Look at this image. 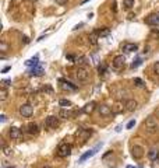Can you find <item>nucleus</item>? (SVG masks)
<instances>
[{
	"instance_id": "7c9ffc66",
	"label": "nucleus",
	"mask_w": 159,
	"mask_h": 168,
	"mask_svg": "<svg viewBox=\"0 0 159 168\" xmlns=\"http://www.w3.org/2000/svg\"><path fill=\"white\" fill-rule=\"evenodd\" d=\"M7 48H9V46H7V43L0 42V51H1V52H6V51H7Z\"/></svg>"
},
{
	"instance_id": "1a4fd4ad",
	"label": "nucleus",
	"mask_w": 159,
	"mask_h": 168,
	"mask_svg": "<svg viewBox=\"0 0 159 168\" xmlns=\"http://www.w3.org/2000/svg\"><path fill=\"white\" fill-rule=\"evenodd\" d=\"M57 125H59V122H57V118L56 116H49L45 121V127H48V129H53V127H56Z\"/></svg>"
},
{
	"instance_id": "f8f14e48",
	"label": "nucleus",
	"mask_w": 159,
	"mask_h": 168,
	"mask_svg": "<svg viewBox=\"0 0 159 168\" xmlns=\"http://www.w3.org/2000/svg\"><path fill=\"white\" fill-rule=\"evenodd\" d=\"M137 101H134V100H126L124 101V106H126V109L127 111H136L137 109Z\"/></svg>"
},
{
	"instance_id": "c85d7f7f",
	"label": "nucleus",
	"mask_w": 159,
	"mask_h": 168,
	"mask_svg": "<svg viewBox=\"0 0 159 168\" xmlns=\"http://www.w3.org/2000/svg\"><path fill=\"white\" fill-rule=\"evenodd\" d=\"M134 84H136L137 87H144V81H142L141 79H138V77L134 79Z\"/></svg>"
},
{
	"instance_id": "4468645a",
	"label": "nucleus",
	"mask_w": 159,
	"mask_h": 168,
	"mask_svg": "<svg viewBox=\"0 0 159 168\" xmlns=\"http://www.w3.org/2000/svg\"><path fill=\"white\" fill-rule=\"evenodd\" d=\"M148 158L151 161H158L159 158V150L158 148H151L148 151Z\"/></svg>"
},
{
	"instance_id": "b1692460",
	"label": "nucleus",
	"mask_w": 159,
	"mask_h": 168,
	"mask_svg": "<svg viewBox=\"0 0 159 168\" xmlns=\"http://www.w3.org/2000/svg\"><path fill=\"white\" fill-rule=\"evenodd\" d=\"M59 105L63 106V108H68V106H71V101H68V100H60Z\"/></svg>"
},
{
	"instance_id": "a878e982",
	"label": "nucleus",
	"mask_w": 159,
	"mask_h": 168,
	"mask_svg": "<svg viewBox=\"0 0 159 168\" xmlns=\"http://www.w3.org/2000/svg\"><path fill=\"white\" fill-rule=\"evenodd\" d=\"M123 4L126 9H131L134 6V0H123Z\"/></svg>"
},
{
	"instance_id": "f704fd0d",
	"label": "nucleus",
	"mask_w": 159,
	"mask_h": 168,
	"mask_svg": "<svg viewBox=\"0 0 159 168\" xmlns=\"http://www.w3.org/2000/svg\"><path fill=\"white\" fill-rule=\"evenodd\" d=\"M56 3H57V4H60V6H63V4L67 3V0H56Z\"/></svg>"
},
{
	"instance_id": "4be33fe9",
	"label": "nucleus",
	"mask_w": 159,
	"mask_h": 168,
	"mask_svg": "<svg viewBox=\"0 0 159 168\" xmlns=\"http://www.w3.org/2000/svg\"><path fill=\"white\" fill-rule=\"evenodd\" d=\"M96 35H98V37H106V35H109V34H110V30H109V28H102V30H96Z\"/></svg>"
},
{
	"instance_id": "39448f33",
	"label": "nucleus",
	"mask_w": 159,
	"mask_h": 168,
	"mask_svg": "<svg viewBox=\"0 0 159 168\" xmlns=\"http://www.w3.org/2000/svg\"><path fill=\"white\" fill-rule=\"evenodd\" d=\"M124 63H126V58H124L123 55H119V56H116V58L113 59L112 66H113V69L120 70V69H123V67H124Z\"/></svg>"
},
{
	"instance_id": "473e14b6",
	"label": "nucleus",
	"mask_w": 159,
	"mask_h": 168,
	"mask_svg": "<svg viewBox=\"0 0 159 168\" xmlns=\"http://www.w3.org/2000/svg\"><path fill=\"white\" fill-rule=\"evenodd\" d=\"M136 125V121H134V119H133V121H130V122H128L127 123V126H126V129H131V127H133V126Z\"/></svg>"
},
{
	"instance_id": "20e7f679",
	"label": "nucleus",
	"mask_w": 159,
	"mask_h": 168,
	"mask_svg": "<svg viewBox=\"0 0 159 168\" xmlns=\"http://www.w3.org/2000/svg\"><path fill=\"white\" fill-rule=\"evenodd\" d=\"M75 77H77L78 81H88V79H89V70L85 69V67H80L75 72Z\"/></svg>"
},
{
	"instance_id": "0eeeda50",
	"label": "nucleus",
	"mask_w": 159,
	"mask_h": 168,
	"mask_svg": "<svg viewBox=\"0 0 159 168\" xmlns=\"http://www.w3.org/2000/svg\"><path fill=\"white\" fill-rule=\"evenodd\" d=\"M131 156H133V158H136V160H140V158L144 156V148L141 146H133L131 147Z\"/></svg>"
},
{
	"instance_id": "aec40b11",
	"label": "nucleus",
	"mask_w": 159,
	"mask_h": 168,
	"mask_svg": "<svg viewBox=\"0 0 159 168\" xmlns=\"http://www.w3.org/2000/svg\"><path fill=\"white\" fill-rule=\"evenodd\" d=\"M73 115H74V112H73V111H70V109H62V111L59 112V116H60V118H64V119L71 118Z\"/></svg>"
},
{
	"instance_id": "bb28decb",
	"label": "nucleus",
	"mask_w": 159,
	"mask_h": 168,
	"mask_svg": "<svg viewBox=\"0 0 159 168\" xmlns=\"http://www.w3.org/2000/svg\"><path fill=\"white\" fill-rule=\"evenodd\" d=\"M141 63H142V60H141L140 58H137L136 60H133V63H131V67H133V69H137V67L140 66V64H141Z\"/></svg>"
},
{
	"instance_id": "f257e3e1",
	"label": "nucleus",
	"mask_w": 159,
	"mask_h": 168,
	"mask_svg": "<svg viewBox=\"0 0 159 168\" xmlns=\"http://www.w3.org/2000/svg\"><path fill=\"white\" fill-rule=\"evenodd\" d=\"M158 127H159V123L154 116H148L145 119V122H144L145 132H148V133H156L158 132Z\"/></svg>"
},
{
	"instance_id": "c03bdc74",
	"label": "nucleus",
	"mask_w": 159,
	"mask_h": 168,
	"mask_svg": "<svg viewBox=\"0 0 159 168\" xmlns=\"http://www.w3.org/2000/svg\"><path fill=\"white\" fill-rule=\"evenodd\" d=\"M30 1H36V0H30Z\"/></svg>"
},
{
	"instance_id": "dca6fc26",
	"label": "nucleus",
	"mask_w": 159,
	"mask_h": 168,
	"mask_svg": "<svg viewBox=\"0 0 159 168\" xmlns=\"http://www.w3.org/2000/svg\"><path fill=\"white\" fill-rule=\"evenodd\" d=\"M60 83H62V87H63L64 90H68V91H75V90H77V87L73 85L70 81H66V80H62V79H60Z\"/></svg>"
},
{
	"instance_id": "9b49d317",
	"label": "nucleus",
	"mask_w": 159,
	"mask_h": 168,
	"mask_svg": "<svg viewBox=\"0 0 159 168\" xmlns=\"http://www.w3.org/2000/svg\"><path fill=\"white\" fill-rule=\"evenodd\" d=\"M9 135H10V137L13 140H18V139H21V130L18 127H11Z\"/></svg>"
},
{
	"instance_id": "6e6552de",
	"label": "nucleus",
	"mask_w": 159,
	"mask_h": 168,
	"mask_svg": "<svg viewBox=\"0 0 159 168\" xmlns=\"http://www.w3.org/2000/svg\"><path fill=\"white\" fill-rule=\"evenodd\" d=\"M91 135H92V130H89V129H78L75 132V136L80 137L81 140H87Z\"/></svg>"
},
{
	"instance_id": "a211bd4d",
	"label": "nucleus",
	"mask_w": 159,
	"mask_h": 168,
	"mask_svg": "<svg viewBox=\"0 0 159 168\" xmlns=\"http://www.w3.org/2000/svg\"><path fill=\"white\" fill-rule=\"evenodd\" d=\"M27 132L30 133V135H38V132H39V127L36 123H30V125L27 126Z\"/></svg>"
},
{
	"instance_id": "6ab92c4d",
	"label": "nucleus",
	"mask_w": 159,
	"mask_h": 168,
	"mask_svg": "<svg viewBox=\"0 0 159 168\" xmlns=\"http://www.w3.org/2000/svg\"><path fill=\"white\" fill-rule=\"evenodd\" d=\"M42 74H43V69L41 66H35V67H32L30 70V76H42Z\"/></svg>"
},
{
	"instance_id": "ea45409f",
	"label": "nucleus",
	"mask_w": 159,
	"mask_h": 168,
	"mask_svg": "<svg viewBox=\"0 0 159 168\" xmlns=\"http://www.w3.org/2000/svg\"><path fill=\"white\" fill-rule=\"evenodd\" d=\"M24 42H25V43H28V42H30V39H28L27 37H24Z\"/></svg>"
},
{
	"instance_id": "7ed1b4c3",
	"label": "nucleus",
	"mask_w": 159,
	"mask_h": 168,
	"mask_svg": "<svg viewBox=\"0 0 159 168\" xmlns=\"http://www.w3.org/2000/svg\"><path fill=\"white\" fill-rule=\"evenodd\" d=\"M71 153V146L67 143H60L57 147V156L59 157H67Z\"/></svg>"
},
{
	"instance_id": "f3484780",
	"label": "nucleus",
	"mask_w": 159,
	"mask_h": 168,
	"mask_svg": "<svg viewBox=\"0 0 159 168\" xmlns=\"http://www.w3.org/2000/svg\"><path fill=\"white\" fill-rule=\"evenodd\" d=\"M138 49L137 43H124L123 45V51L124 52H136Z\"/></svg>"
},
{
	"instance_id": "79ce46f5",
	"label": "nucleus",
	"mask_w": 159,
	"mask_h": 168,
	"mask_svg": "<svg viewBox=\"0 0 159 168\" xmlns=\"http://www.w3.org/2000/svg\"><path fill=\"white\" fill-rule=\"evenodd\" d=\"M43 168H52V167H49V165H45V167H43Z\"/></svg>"
},
{
	"instance_id": "72a5a7b5",
	"label": "nucleus",
	"mask_w": 159,
	"mask_h": 168,
	"mask_svg": "<svg viewBox=\"0 0 159 168\" xmlns=\"http://www.w3.org/2000/svg\"><path fill=\"white\" fill-rule=\"evenodd\" d=\"M1 84H3V87H7V85H10L11 84V80H3Z\"/></svg>"
},
{
	"instance_id": "423d86ee",
	"label": "nucleus",
	"mask_w": 159,
	"mask_h": 168,
	"mask_svg": "<svg viewBox=\"0 0 159 168\" xmlns=\"http://www.w3.org/2000/svg\"><path fill=\"white\" fill-rule=\"evenodd\" d=\"M34 114V108L32 105L30 104H24L20 106V115L24 116V118H30V116Z\"/></svg>"
},
{
	"instance_id": "37998d69",
	"label": "nucleus",
	"mask_w": 159,
	"mask_h": 168,
	"mask_svg": "<svg viewBox=\"0 0 159 168\" xmlns=\"http://www.w3.org/2000/svg\"><path fill=\"white\" fill-rule=\"evenodd\" d=\"M156 114H158V115H159V108H158V109H156Z\"/></svg>"
},
{
	"instance_id": "c756f323",
	"label": "nucleus",
	"mask_w": 159,
	"mask_h": 168,
	"mask_svg": "<svg viewBox=\"0 0 159 168\" xmlns=\"http://www.w3.org/2000/svg\"><path fill=\"white\" fill-rule=\"evenodd\" d=\"M98 72H99V73H105L106 72V64L105 63H102V64L98 66Z\"/></svg>"
},
{
	"instance_id": "393cba45",
	"label": "nucleus",
	"mask_w": 159,
	"mask_h": 168,
	"mask_svg": "<svg viewBox=\"0 0 159 168\" xmlns=\"http://www.w3.org/2000/svg\"><path fill=\"white\" fill-rule=\"evenodd\" d=\"M96 38H98V35H96V32H94V34H91L89 35V42H91V45H96L98 43V41H96Z\"/></svg>"
},
{
	"instance_id": "2eb2a0df",
	"label": "nucleus",
	"mask_w": 159,
	"mask_h": 168,
	"mask_svg": "<svg viewBox=\"0 0 159 168\" xmlns=\"http://www.w3.org/2000/svg\"><path fill=\"white\" fill-rule=\"evenodd\" d=\"M95 106H96V104L94 101H91V102H88V104L83 108V112H84V114H92L94 109H95Z\"/></svg>"
},
{
	"instance_id": "412c9836",
	"label": "nucleus",
	"mask_w": 159,
	"mask_h": 168,
	"mask_svg": "<svg viewBox=\"0 0 159 168\" xmlns=\"http://www.w3.org/2000/svg\"><path fill=\"white\" fill-rule=\"evenodd\" d=\"M38 63H39V56H34L32 59L27 60L25 64H27V66H34V67H35V66H38Z\"/></svg>"
},
{
	"instance_id": "a18cd8bd",
	"label": "nucleus",
	"mask_w": 159,
	"mask_h": 168,
	"mask_svg": "<svg viewBox=\"0 0 159 168\" xmlns=\"http://www.w3.org/2000/svg\"><path fill=\"white\" fill-rule=\"evenodd\" d=\"M9 168H14V167H9Z\"/></svg>"
},
{
	"instance_id": "58836bf2",
	"label": "nucleus",
	"mask_w": 159,
	"mask_h": 168,
	"mask_svg": "<svg viewBox=\"0 0 159 168\" xmlns=\"http://www.w3.org/2000/svg\"><path fill=\"white\" fill-rule=\"evenodd\" d=\"M0 121H1V122H6V116L1 115V116H0Z\"/></svg>"
},
{
	"instance_id": "a19ab883",
	"label": "nucleus",
	"mask_w": 159,
	"mask_h": 168,
	"mask_svg": "<svg viewBox=\"0 0 159 168\" xmlns=\"http://www.w3.org/2000/svg\"><path fill=\"white\" fill-rule=\"evenodd\" d=\"M126 168H137V167H134V165H127Z\"/></svg>"
},
{
	"instance_id": "e433bc0d",
	"label": "nucleus",
	"mask_w": 159,
	"mask_h": 168,
	"mask_svg": "<svg viewBox=\"0 0 159 168\" xmlns=\"http://www.w3.org/2000/svg\"><path fill=\"white\" fill-rule=\"evenodd\" d=\"M3 150H4V154H6V156H10V154H11L10 148H3Z\"/></svg>"
},
{
	"instance_id": "c9c22d12",
	"label": "nucleus",
	"mask_w": 159,
	"mask_h": 168,
	"mask_svg": "<svg viewBox=\"0 0 159 168\" xmlns=\"http://www.w3.org/2000/svg\"><path fill=\"white\" fill-rule=\"evenodd\" d=\"M66 58H67V59H68L70 62H74V60H75V59H74V56H73V55H67Z\"/></svg>"
},
{
	"instance_id": "ddd939ff",
	"label": "nucleus",
	"mask_w": 159,
	"mask_h": 168,
	"mask_svg": "<svg viewBox=\"0 0 159 168\" xmlns=\"http://www.w3.org/2000/svg\"><path fill=\"white\" fill-rule=\"evenodd\" d=\"M145 22H147L148 25H158L159 24V16L158 14H151L148 18L145 20Z\"/></svg>"
},
{
	"instance_id": "9d476101",
	"label": "nucleus",
	"mask_w": 159,
	"mask_h": 168,
	"mask_svg": "<svg viewBox=\"0 0 159 168\" xmlns=\"http://www.w3.org/2000/svg\"><path fill=\"white\" fill-rule=\"evenodd\" d=\"M99 114L102 116H110L113 115V109L110 106H107V105H101L99 106Z\"/></svg>"
},
{
	"instance_id": "4c0bfd02",
	"label": "nucleus",
	"mask_w": 159,
	"mask_h": 168,
	"mask_svg": "<svg viewBox=\"0 0 159 168\" xmlns=\"http://www.w3.org/2000/svg\"><path fill=\"white\" fill-rule=\"evenodd\" d=\"M11 67L10 66H6V67H4V69H3V70H1V73H7V72H9V70H10Z\"/></svg>"
},
{
	"instance_id": "5701e85b",
	"label": "nucleus",
	"mask_w": 159,
	"mask_h": 168,
	"mask_svg": "<svg viewBox=\"0 0 159 168\" xmlns=\"http://www.w3.org/2000/svg\"><path fill=\"white\" fill-rule=\"evenodd\" d=\"M7 97H9V93H7L6 87H1V88H0V100L4 101V100H7Z\"/></svg>"
},
{
	"instance_id": "f03ea898",
	"label": "nucleus",
	"mask_w": 159,
	"mask_h": 168,
	"mask_svg": "<svg viewBox=\"0 0 159 168\" xmlns=\"http://www.w3.org/2000/svg\"><path fill=\"white\" fill-rule=\"evenodd\" d=\"M102 146H103V143H98V144H96L94 148H91L89 151H87L85 154H83V156L80 157V160H78V163H84L85 160H88V158H91L92 156H95L96 153H98V150H99V148H101Z\"/></svg>"
},
{
	"instance_id": "2f4dec72",
	"label": "nucleus",
	"mask_w": 159,
	"mask_h": 168,
	"mask_svg": "<svg viewBox=\"0 0 159 168\" xmlns=\"http://www.w3.org/2000/svg\"><path fill=\"white\" fill-rule=\"evenodd\" d=\"M154 72H155V74H158L159 76V62L154 63Z\"/></svg>"
},
{
	"instance_id": "cd10ccee",
	"label": "nucleus",
	"mask_w": 159,
	"mask_h": 168,
	"mask_svg": "<svg viewBox=\"0 0 159 168\" xmlns=\"http://www.w3.org/2000/svg\"><path fill=\"white\" fill-rule=\"evenodd\" d=\"M121 111H123V106H121V105L120 104L115 105V108H113V114H120Z\"/></svg>"
}]
</instances>
